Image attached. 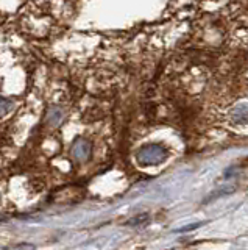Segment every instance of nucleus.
I'll use <instances>...</instances> for the list:
<instances>
[{"mask_svg": "<svg viewBox=\"0 0 248 250\" xmlns=\"http://www.w3.org/2000/svg\"><path fill=\"white\" fill-rule=\"evenodd\" d=\"M201 224H192V225H188L186 229H181V230H176L178 233H184V231H191V230H195L197 227H200Z\"/></svg>", "mask_w": 248, "mask_h": 250, "instance_id": "obj_2", "label": "nucleus"}, {"mask_svg": "<svg viewBox=\"0 0 248 250\" xmlns=\"http://www.w3.org/2000/svg\"><path fill=\"white\" fill-rule=\"evenodd\" d=\"M147 221H149V214H141V216H137L134 219H131V221H128L127 225H136V227H139V225L145 224Z\"/></svg>", "mask_w": 248, "mask_h": 250, "instance_id": "obj_1", "label": "nucleus"}]
</instances>
